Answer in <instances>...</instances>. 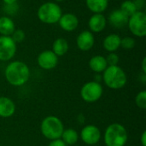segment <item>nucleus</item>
I'll use <instances>...</instances> for the list:
<instances>
[{
    "mask_svg": "<svg viewBox=\"0 0 146 146\" xmlns=\"http://www.w3.org/2000/svg\"><path fill=\"white\" fill-rule=\"evenodd\" d=\"M31 72L27 63L21 61L10 62L5 68L4 76L8 83L13 86H22L30 79Z\"/></svg>",
    "mask_w": 146,
    "mask_h": 146,
    "instance_id": "obj_1",
    "label": "nucleus"
},
{
    "mask_svg": "<svg viewBox=\"0 0 146 146\" xmlns=\"http://www.w3.org/2000/svg\"><path fill=\"white\" fill-rule=\"evenodd\" d=\"M102 74V80L104 83L110 89H121L127 85V77L126 72L118 65L108 66Z\"/></svg>",
    "mask_w": 146,
    "mask_h": 146,
    "instance_id": "obj_2",
    "label": "nucleus"
},
{
    "mask_svg": "<svg viewBox=\"0 0 146 146\" xmlns=\"http://www.w3.org/2000/svg\"><path fill=\"white\" fill-rule=\"evenodd\" d=\"M128 139L126 127L117 122L109 125L104 134L105 146H125Z\"/></svg>",
    "mask_w": 146,
    "mask_h": 146,
    "instance_id": "obj_3",
    "label": "nucleus"
},
{
    "mask_svg": "<svg viewBox=\"0 0 146 146\" xmlns=\"http://www.w3.org/2000/svg\"><path fill=\"white\" fill-rule=\"evenodd\" d=\"M64 125L60 118L55 115H48L43 119L40 124V132L42 135L50 140L61 139Z\"/></svg>",
    "mask_w": 146,
    "mask_h": 146,
    "instance_id": "obj_4",
    "label": "nucleus"
},
{
    "mask_svg": "<svg viewBox=\"0 0 146 146\" xmlns=\"http://www.w3.org/2000/svg\"><path fill=\"white\" fill-rule=\"evenodd\" d=\"M62 14V8L56 2H45L42 3L37 10L38 20L48 25L58 23Z\"/></svg>",
    "mask_w": 146,
    "mask_h": 146,
    "instance_id": "obj_5",
    "label": "nucleus"
},
{
    "mask_svg": "<svg viewBox=\"0 0 146 146\" xmlns=\"http://www.w3.org/2000/svg\"><path fill=\"white\" fill-rule=\"evenodd\" d=\"M127 26L133 36L144 38L146 36V15L145 11L138 10L129 16Z\"/></svg>",
    "mask_w": 146,
    "mask_h": 146,
    "instance_id": "obj_6",
    "label": "nucleus"
},
{
    "mask_svg": "<svg viewBox=\"0 0 146 146\" xmlns=\"http://www.w3.org/2000/svg\"><path fill=\"white\" fill-rule=\"evenodd\" d=\"M104 89L99 82L95 80L85 83L80 89V97L86 103H95L103 96Z\"/></svg>",
    "mask_w": 146,
    "mask_h": 146,
    "instance_id": "obj_7",
    "label": "nucleus"
},
{
    "mask_svg": "<svg viewBox=\"0 0 146 146\" xmlns=\"http://www.w3.org/2000/svg\"><path fill=\"white\" fill-rule=\"evenodd\" d=\"M17 44L10 36L0 35V61L9 62L16 54Z\"/></svg>",
    "mask_w": 146,
    "mask_h": 146,
    "instance_id": "obj_8",
    "label": "nucleus"
},
{
    "mask_svg": "<svg viewBox=\"0 0 146 146\" xmlns=\"http://www.w3.org/2000/svg\"><path fill=\"white\" fill-rule=\"evenodd\" d=\"M101 131L95 125H86L85 126L80 133V138L83 143L87 145H97L101 139Z\"/></svg>",
    "mask_w": 146,
    "mask_h": 146,
    "instance_id": "obj_9",
    "label": "nucleus"
},
{
    "mask_svg": "<svg viewBox=\"0 0 146 146\" xmlns=\"http://www.w3.org/2000/svg\"><path fill=\"white\" fill-rule=\"evenodd\" d=\"M37 63L44 70H50L55 68L58 64V56L54 54L51 50L41 51L37 57Z\"/></svg>",
    "mask_w": 146,
    "mask_h": 146,
    "instance_id": "obj_10",
    "label": "nucleus"
},
{
    "mask_svg": "<svg viewBox=\"0 0 146 146\" xmlns=\"http://www.w3.org/2000/svg\"><path fill=\"white\" fill-rule=\"evenodd\" d=\"M95 44V36L89 30H84L79 33L76 38V45L82 51H89Z\"/></svg>",
    "mask_w": 146,
    "mask_h": 146,
    "instance_id": "obj_11",
    "label": "nucleus"
},
{
    "mask_svg": "<svg viewBox=\"0 0 146 146\" xmlns=\"http://www.w3.org/2000/svg\"><path fill=\"white\" fill-rule=\"evenodd\" d=\"M58 24L63 31L73 32L79 27L80 21L76 15L73 13H64L62 15Z\"/></svg>",
    "mask_w": 146,
    "mask_h": 146,
    "instance_id": "obj_12",
    "label": "nucleus"
},
{
    "mask_svg": "<svg viewBox=\"0 0 146 146\" xmlns=\"http://www.w3.org/2000/svg\"><path fill=\"white\" fill-rule=\"evenodd\" d=\"M107 18L104 14H93L88 20L89 31L94 33L103 32L107 26Z\"/></svg>",
    "mask_w": 146,
    "mask_h": 146,
    "instance_id": "obj_13",
    "label": "nucleus"
},
{
    "mask_svg": "<svg viewBox=\"0 0 146 146\" xmlns=\"http://www.w3.org/2000/svg\"><path fill=\"white\" fill-rule=\"evenodd\" d=\"M128 16L126 15L120 9L113 10L110 15L107 19V21L115 28H123L124 27L127 26V21H128Z\"/></svg>",
    "mask_w": 146,
    "mask_h": 146,
    "instance_id": "obj_14",
    "label": "nucleus"
},
{
    "mask_svg": "<svg viewBox=\"0 0 146 146\" xmlns=\"http://www.w3.org/2000/svg\"><path fill=\"white\" fill-rule=\"evenodd\" d=\"M16 107L12 99L8 97H0V117L9 118L15 112Z\"/></svg>",
    "mask_w": 146,
    "mask_h": 146,
    "instance_id": "obj_15",
    "label": "nucleus"
},
{
    "mask_svg": "<svg viewBox=\"0 0 146 146\" xmlns=\"http://www.w3.org/2000/svg\"><path fill=\"white\" fill-rule=\"evenodd\" d=\"M121 38L120 35L116 33L109 34L104 38L103 47L109 53L115 52L119 50V48H121Z\"/></svg>",
    "mask_w": 146,
    "mask_h": 146,
    "instance_id": "obj_16",
    "label": "nucleus"
},
{
    "mask_svg": "<svg viewBox=\"0 0 146 146\" xmlns=\"http://www.w3.org/2000/svg\"><path fill=\"white\" fill-rule=\"evenodd\" d=\"M89 68L96 74H102L108 67L106 58L101 55H96L92 56L88 62Z\"/></svg>",
    "mask_w": 146,
    "mask_h": 146,
    "instance_id": "obj_17",
    "label": "nucleus"
},
{
    "mask_svg": "<svg viewBox=\"0 0 146 146\" xmlns=\"http://www.w3.org/2000/svg\"><path fill=\"white\" fill-rule=\"evenodd\" d=\"M16 29L15 24L11 17L7 15L0 16V35L1 36H11L14 31Z\"/></svg>",
    "mask_w": 146,
    "mask_h": 146,
    "instance_id": "obj_18",
    "label": "nucleus"
},
{
    "mask_svg": "<svg viewBox=\"0 0 146 146\" xmlns=\"http://www.w3.org/2000/svg\"><path fill=\"white\" fill-rule=\"evenodd\" d=\"M109 0H86L87 9L93 14H103L109 7Z\"/></svg>",
    "mask_w": 146,
    "mask_h": 146,
    "instance_id": "obj_19",
    "label": "nucleus"
},
{
    "mask_svg": "<svg viewBox=\"0 0 146 146\" xmlns=\"http://www.w3.org/2000/svg\"><path fill=\"white\" fill-rule=\"evenodd\" d=\"M68 49H69V44H68V40L64 38H57L56 39L54 40L52 44L51 50L54 52L56 56L59 57L67 54V52L68 51Z\"/></svg>",
    "mask_w": 146,
    "mask_h": 146,
    "instance_id": "obj_20",
    "label": "nucleus"
},
{
    "mask_svg": "<svg viewBox=\"0 0 146 146\" xmlns=\"http://www.w3.org/2000/svg\"><path fill=\"white\" fill-rule=\"evenodd\" d=\"M80 139V134L74 128H68L64 129L62 134L61 136V139L67 145H75Z\"/></svg>",
    "mask_w": 146,
    "mask_h": 146,
    "instance_id": "obj_21",
    "label": "nucleus"
},
{
    "mask_svg": "<svg viewBox=\"0 0 146 146\" xmlns=\"http://www.w3.org/2000/svg\"><path fill=\"white\" fill-rule=\"evenodd\" d=\"M120 9L128 17L133 15L136 11H138L134 3L133 0H125L121 3Z\"/></svg>",
    "mask_w": 146,
    "mask_h": 146,
    "instance_id": "obj_22",
    "label": "nucleus"
},
{
    "mask_svg": "<svg viewBox=\"0 0 146 146\" xmlns=\"http://www.w3.org/2000/svg\"><path fill=\"white\" fill-rule=\"evenodd\" d=\"M136 44V40L133 37H124L121 38V47L123 48L124 50H132L135 47Z\"/></svg>",
    "mask_w": 146,
    "mask_h": 146,
    "instance_id": "obj_23",
    "label": "nucleus"
},
{
    "mask_svg": "<svg viewBox=\"0 0 146 146\" xmlns=\"http://www.w3.org/2000/svg\"><path fill=\"white\" fill-rule=\"evenodd\" d=\"M135 104L138 108L141 110L146 109V91H141L139 92L135 98Z\"/></svg>",
    "mask_w": 146,
    "mask_h": 146,
    "instance_id": "obj_24",
    "label": "nucleus"
},
{
    "mask_svg": "<svg viewBox=\"0 0 146 146\" xmlns=\"http://www.w3.org/2000/svg\"><path fill=\"white\" fill-rule=\"evenodd\" d=\"M3 11L6 14L7 16H13L15 15H16L19 11V5L17 3H13V4H4L3 7Z\"/></svg>",
    "mask_w": 146,
    "mask_h": 146,
    "instance_id": "obj_25",
    "label": "nucleus"
},
{
    "mask_svg": "<svg viewBox=\"0 0 146 146\" xmlns=\"http://www.w3.org/2000/svg\"><path fill=\"white\" fill-rule=\"evenodd\" d=\"M12 38V39L16 43V44H19V43H21L25 40V38H26V33L23 30L21 29H15L14 31V33L11 34L10 36Z\"/></svg>",
    "mask_w": 146,
    "mask_h": 146,
    "instance_id": "obj_26",
    "label": "nucleus"
},
{
    "mask_svg": "<svg viewBox=\"0 0 146 146\" xmlns=\"http://www.w3.org/2000/svg\"><path fill=\"white\" fill-rule=\"evenodd\" d=\"M105 58H106V62L108 63V66H115V65H118L119 61H120L119 56L115 52L109 53V55Z\"/></svg>",
    "mask_w": 146,
    "mask_h": 146,
    "instance_id": "obj_27",
    "label": "nucleus"
},
{
    "mask_svg": "<svg viewBox=\"0 0 146 146\" xmlns=\"http://www.w3.org/2000/svg\"><path fill=\"white\" fill-rule=\"evenodd\" d=\"M48 146H68L61 139H54V140H50Z\"/></svg>",
    "mask_w": 146,
    "mask_h": 146,
    "instance_id": "obj_28",
    "label": "nucleus"
},
{
    "mask_svg": "<svg viewBox=\"0 0 146 146\" xmlns=\"http://www.w3.org/2000/svg\"><path fill=\"white\" fill-rule=\"evenodd\" d=\"M133 1L138 10H142L145 6V0H133Z\"/></svg>",
    "mask_w": 146,
    "mask_h": 146,
    "instance_id": "obj_29",
    "label": "nucleus"
},
{
    "mask_svg": "<svg viewBox=\"0 0 146 146\" xmlns=\"http://www.w3.org/2000/svg\"><path fill=\"white\" fill-rule=\"evenodd\" d=\"M140 144L142 146H146V131H144L140 137Z\"/></svg>",
    "mask_w": 146,
    "mask_h": 146,
    "instance_id": "obj_30",
    "label": "nucleus"
},
{
    "mask_svg": "<svg viewBox=\"0 0 146 146\" xmlns=\"http://www.w3.org/2000/svg\"><path fill=\"white\" fill-rule=\"evenodd\" d=\"M141 69H142V73L146 74V57H144L141 62Z\"/></svg>",
    "mask_w": 146,
    "mask_h": 146,
    "instance_id": "obj_31",
    "label": "nucleus"
},
{
    "mask_svg": "<svg viewBox=\"0 0 146 146\" xmlns=\"http://www.w3.org/2000/svg\"><path fill=\"white\" fill-rule=\"evenodd\" d=\"M17 1L18 0H3L4 4H13V3H17Z\"/></svg>",
    "mask_w": 146,
    "mask_h": 146,
    "instance_id": "obj_32",
    "label": "nucleus"
},
{
    "mask_svg": "<svg viewBox=\"0 0 146 146\" xmlns=\"http://www.w3.org/2000/svg\"><path fill=\"white\" fill-rule=\"evenodd\" d=\"M56 3H60V2H62V1H64V0H54Z\"/></svg>",
    "mask_w": 146,
    "mask_h": 146,
    "instance_id": "obj_33",
    "label": "nucleus"
}]
</instances>
